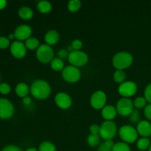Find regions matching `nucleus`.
I'll use <instances>...</instances> for the list:
<instances>
[{
	"mask_svg": "<svg viewBox=\"0 0 151 151\" xmlns=\"http://www.w3.org/2000/svg\"><path fill=\"white\" fill-rule=\"evenodd\" d=\"M30 93L32 97L38 100H44L50 97L51 86L44 80H36L31 85Z\"/></svg>",
	"mask_w": 151,
	"mask_h": 151,
	"instance_id": "obj_1",
	"label": "nucleus"
},
{
	"mask_svg": "<svg viewBox=\"0 0 151 151\" xmlns=\"http://www.w3.org/2000/svg\"><path fill=\"white\" fill-rule=\"evenodd\" d=\"M134 61V58L128 52H119L114 56L112 63L117 70H124L130 67Z\"/></svg>",
	"mask_w": 151,
	"mask_h": 151,
	"instance_id": "obj_2",
	"label": "nucleus"
},
{
	"mask_svg": "<svg viewBox=\"0 0 151 151\" xmlns=\"http://www.w3.org/2000/svg\"><path fill=\"white\" fill-rule=\"evenodd\" d=\"M138 132L137 128L131 125H123L119 130V136L121 139L127 144L135 142L138 139Z\"/></svg>",
	"mask_w": 151,
	"mask_h": 151,
	"instance_id": "obj_3",
	"label": "nucleus"
},
{
	"mask_svg": "<svg viewBox=\"0 0 151 151\" xmlns=\"http://www.w3.org/2000/svg\"><path fill=\"white\" fill-rule=\"evenodd\" d=\"M117 133V126L113 121H105L100 125V136L105 140H112Z\"/></svg>",
	"mask_w": 151,
	"mask_h": 151,
	"instance_id": "obj_4",
	"label": "nucleus"
},
{
	"mask_svg": "<svg viewBox=\"0 0 151 151\" xmlns=\"http://www.w3.org/2000/svg\"><path fill=\"white\" fill-rule=\"evenodd\" d=\"M36 57L41 63H51L54 58V51L48 44H41L36 50Z\"/></svg>",
	"mask_w": 151,
	"mask_h": 151,
	"instance_id": "obj_5",
	"label": "nucleus"
},
{
	"mask_svg": "<svg viewBox=\"0 0 151 151\" xmlns=\"http://www.w3.org/2000/svg\"><path fill=\"white\" fill-rule=\"evenodd\" d=\"M117 114L122 116H128L131 115L134 110V102L130 98L122 97L119 99L116 106Z\"/></svg>",
	"mask_w": 151,
	"mask_h": 151,
	"instance_id": "obj_6",
	"label": "nucleus"
},
{
	"mask_svg": "<svg viewBox=\"0 0 151 151\" xmlns=\"http://www.w3.org/2000/svg\"><path fill=\"white\" fill-rule=\"evenodd\" d=\"M68 60L72 66L75 67L83 66L88 63V57L84 52L82 51H73L69 53Z\"/></svg>",
	"mask_w": 151,
	"mask_h": 151,
	"instance_id": "obj_7",
	"label": "nucleus"
},
{
	"mask_svg": "<svg viewBox=\"0 0 151 151\" xmlns=\"http://www.w3.org/2000/svg\"><path fill=\"white\" fill-rule=\"evenodd\" d=\"M62 77L68 83H76L81 79V72L78 67L69 65L62 71Z\"/></svg>",
	"mask_w": 151,
	"mask_h": 151,
	"instance_id": "obj_8",
	"label": "nucleus"
},
{
	"mask_svg": "<svg viewBox=\"0 0 151 151\" xmlns=\"http://www.w3.org/2000/svg\"><path fill=\"white\" fill-rule=\"evenodd\" d=\"M14 106L11 101L6 98H0V119H7L14 114Z\"/></svg>",
	"mask_w": 151,
	"mask_h": 151,
	"instance_id": "obj_9",
	"label": "nucleus"
},
{
	"mask_svg": "<svg viewBox=\"0 0 151 151\" xmlns=\"http://www.w3.org/2000/svg\"><path fill=\"white\" fill-rule=\"evenodd\" d=\"M137 85L133 81H125L119 86L118 92L122 97L129 98L137 93Z\"/></svg>",
	"mask_w": 151,
	"mask_h": 151,
	"instance_id": "obj_10",
	"label": "nucleus"
},
{
	"mask_svg": "<svg viewBox=\"0 0 151 151\" xmlns=\"http://www.w3.org/2000/svg\"><path fill=\"white\" fill-rule=\"evenodd\" d=\"M107 97L104 91H97L93 93L90 99V104L94 109H103L106 106Z\"/></svg>",
	"mask_w": 151,
	"mask_h": 151,
	"instance_id": "obj_11",
	"label": "nucleus"
},
{
	"mask_svg": "<svg viewBox=\"0 0 151 151\" xmlns=\"http://www.w3.org/2000/svg\"><path fill=\"white\" fill-rule=\"evenodd\" d=\"M27 47L24 43L20 41H13L10 44V51L12 55L17 59L23 58L27 54Z\"/></svg>",
	"mask_w": 151,
	"mask_h": 151,
	"instance_id": "obj_12",
	"label": "nucleus"
},
{
	"mask_svg": "<svg viewBox=\"0 0 151 151\" xmlns=\"http://www.w3.org/2000/svg\"><path fill=\"white\" fill-rule=\"evenodd\" d=\"M55 102L58 107L64 110L69 109L72 104V98L66 92L58 93L55 97Z\"/></svg>",
	"mask_w": 151,
	"mask_h": 151,
	"instance_id": "obj_13",
	"label": "nucleus"
},
{
	"mask_svg": "<svg viewBox=\"0 0 151 151\" xmlns=\"http://www.w3.org/2000/svg\"><path fill=\"white\" fill-rule=\"evenodd\" d=\"M32 29L31 27L27 24H22L17 27L14 31L15 38L17 41H26L32 35Z\"/></svg>",
	"mask_w": 151,
	"mask_h": 151,
	"instance_id": "obj_14",
	"label": "nucleus"
},
{
	"mask_svg": "<svg viewBox=\"0 0 151 151\" xmlns=\"http://www.w3.org/2000/svg\"><path fill=\"white\" fill-rule=\"evenodd\" d=\"M137 131L142 137L148 138L151 136V123L147 120H142L137 124Z\"/></svg>",
	"mask_w": 151,
	"mask_h": 151,
	"instance_id": "obj_15",
	"label": "nucleus"
},
{
	"mask_svg": "<svg viewBox=\"0 0 151 151\" xmlns=\"http://www.w3.org/2000/svg\"><path fill=\"white\" fill-rule=\"evenodd\" d=\"M102 116L106 119V121H112L117 114V111L116 107L114 106H106L102 109Z\"/></svg>",
	"mask_w": 151,
	"mask_h": 151,
	"instance_id": "obj_16",
	"label": "nucleus"
},
{
	"mask_svg": "<svg viewBox=\"0 0 151 151\" xmlns=\"http://www.w3.org/2000/svg\"><path fill=\"white\" fill-rule=\"evenodd\" d=\"M59 39H60V35L55 29H50L48 32H46L44 35V41L47 43V44L50 46L57 44Z\"/></svg>",
	"mask_w": 151,
	"mask_h": 151,
	"instance_id": "obj_17",
	"label": "nucleus"
},
{
	"mask_svg": "<svg viewBox=\"0 0 151 151\" xmlns=\"http://www.w3.org/2000/svg\"><path fill=\"white\" fill-rule=\"evenodd\" d=\"M29 91H30V88L26 83H19L15 88V92L16 95L22 98L27 97Z\"/></svg>",
	"mask_w": 151,
	"mask_h": 151,
	"instance_id": "obj_18",
	"label": "nucleus"
},
{
	"mask_svg": "<svg viewBox=\"0 0 151 151\" xmlns=\"http://www.w3.org/2000/svg\"><path fill=\"white\" fill-rule=\"evenodd\" d=\"M19 16L23 20H29L33 16V11L32 9L27 6H23L18 11Z\"/></svg>",
	"mask_w": 151,
	"mask_h": 151,
	"instance_id": "obj_19",
	"label": "nucleus"
},
{
	"mask_svg": "<svg viewBox=\"0 0 151 151\" xmlns=\"http://www.w3.org/2000/svg\"><path fill=\"white\" fill-rule=\"evenodd\" d=\"M37 9L41 13H49L52 9V5L48 1H40L37 4Z\"/></svg>",
	"mask_w": 151,
	"mask_h": 151,
	"instance_id": "obj_20",
	"label": "nucleus"
},
{
	"mask_svg": "<svg viewBox=\"0 0 151 151\" xmlns=\"http://www.w3.org/2000/svg\"><path fill=\"white\" fill-rule=\"evenodd\" d=\"M150 145V139L147 137H142L137 142V147L140 150H145L149 149Z\"/></svg>",
	"mask_w": 151,
	"mask_h": 151,
	"instance_id": "obj_21",
	"label": "nucleus"
},
{
	"mask_svg": "<svg viewBox=\"0 0 151 151\" xmlns=\"http://www.w3.org/2000/svg\"><path fill=\"white\" fill-rule=\"evenodd\" d=\"M27 49L29 50H37L40 47V42L37 38L34 37H30L27 40L25 41L24 43Z\"/></svg>",
	"mask_w": 151,
	"mask_h": 151,
	"instance_id": "obj_22",
	"label": "nucleus"
},
{
	"mask_svg": "<svg viewBox=\"0 0 151 151\" xmlns=\"http://www.w3.org/2000/svg\"><path fill=\"white\" fill-rule=\"evenodd\" d=\"M50 66L53 70L56 72L63 71V69H64V62L61 59L55 58H53V60L51 61Z\"/></svg>",
	"mask_w": 151,
	"mask_h": 151,
	"instance_id": "obj_23",
	"label": "nucleus"
},
{
	"mask_svg": "<svg viewBox=\"0 0 151 151\" xmlns=\"http://www.w3.org/2000/svg\"><path fill=\"white\" fill-rule=\"evenodd\" d=\"M81 7V1L80 0H71L68 2L67 8L69 11L75 13L78 11Z\"/></svg>",
	"mask_w": 151,
	"mask_h": 151,
	"instance_id": "obj_24",
	"label": "nucleus"
},
{
	"mask_svg": "<svg viewBox=\"0 0 151 151\" xmlns=\"http://www.w3.org/2000/svg\"><path fill=\"white\" fill-rule=\"evenodd\" d=\"M38 151H57V150L55 145L51 142L44 141L39 145Z\"/></svg>",
	"mask_w": 151,
	"mask_h": 151,
	"instance_id": "obj_25",
	"label": "nucleus"
},
{
	"mask_svg": "<svg viewBox=\"0 0 151 151\" xmlns=\"http://www.w3.org/2000/svg\"><path fill=\"white\" fill-rule=\"evenodd\" d=\"M147 100L145 98V97H138L134 100V106L136 109H142L145 108L147 106Z\"/></svg>",
	"mask_w": 151,
	"mask_h": 151,
	"instance_id": "obj_26",
	"label": "nucleus"
},
{
	"mask_svg": "<svg viewBox=\"0 0 151 151\" xmlns=\"http://www.w3.org/2000/svg\"><path fill=\"white\" fill-rule=\"evenodd\" d=\"M126 78V75L123 70H117L114 73V80L117 83L121 84L122 83L125 82V80Z\"/></svg>",
	"mask_w": 151,
	"mask_h": 151,
	"instance_id": "obj_27",
	"label": "nucleus"
},
{
	"mask_svg": "<svg viewBox=\"0 0 151 151\" xmlns=\"http://www.w3.org/2000/svg\"><path fill=\"white\" fill-rule=\"evenodd\" d=\"M100 142V136L90 134L87 138V143L91 147H97Z\"/></svg>",
	"mask_w": 151,
	"mask_h": 151,
	"instance_id": "obj_28",
	"label": "nucleus"
},
{
	"mask_svg": "<svg viewBox=\"0 0 151 151\" xmlns=\"http://www.w3.org/2000/svg\"><path fill=\"white\" fill-rule=\"evenodd\" d=\"M112 151H131V147L127 143L120 142L114 145Z\"/></svg>",
	"mask_w": 151,
	"mask_h": 151,
	"instance_id": "obj_29",
	"label": "nucleus"
},
{
	"mask_svg": "<svg viewBox=\"0 0 151 151\" xmlns=\"http://www.w3.org/2000/svg\"><path fill=\"white\" fill-rule=\"evenodd\" d=\"M114 145V143L113 142L112 140H106L104 142L100 145L98 151H112Z\"/></svg>",
	"mask_w": 151,
	"mask_h": 151,
	"instance_id": "obj_30",
	"label": "nucleus"
},
{
	"mask_svg": "<svg viewBox=\"0 0 151 151\" xmlns=\"http://www.w3.org/2000/svg\"><path fill=\"white\" fill-rule=\"evenodd\" d=\"M130 121L132 123H137L140 122V113L138 109H134L132 113L130 115Z\"/></svg>",
	"mask_w": 151,
	"mask_h": 151,
	"instance_id": "obj_31",
	"label": "nucleus"
},
{
	"mask_svg": "<svg viewBox=\"0 0 151 151\" xmlns=\"http://www.w3.org/2000/svg\"><path fill=\"white\" fill-rule=\"evenodd\" d=\"M10 41L7 37L0 36V49L4 50L10 47Z\"/></svg>",
	"mask_w": 151,
	"mask_h": 151,
	"instance_id": "obj_32",
	"label": "nucleus"
},
{
	"mask_svg": "<svg viewBox=\"0 0 151 151\" xmlns=\"http://www.w3.org/2000/svg\"><path fill=\"white\" fill-rule=\"evenodd\" d=\"M11 91V87L7 83H0V93L1 94H8Z\"/></svg>",
	"mask_w": 151,
	"mask_h": 151,
	"instance_id": "obj_33",
	"label": "nucleus"
},
{
	"mask_svg": "<svg viewBox=\"0 0 151 151\" xmlns=\"http://www.w3.org/2000/svg\"><path fill=\"white\" fill-rule=\"evenodd\" d=\"M71 47H72L74 51H80L83 47V42L79 39H75L72 42Z\"/></svg>",
	"mask_w": 151,
	"mask_h": 151,
	"instance_id": "obj_34",
	"label": "nucleus"
},
{
	"mask_svg": "<svg viewBox=\"0 0 151 151\" xmlns=\"http://www.w3.org/2000/svg\"><path fill=\"white\" fill-rule=\"evenodd\" d=\"M144 94V97L146 99V100H147V102H148L150 104H151V83L145 87Z\"/></svg>",
	"mask_w": 151,
	"mask_h": 151,
	"instance_id": "obj_35",
	"label": "nucleus"
},
{
	"mask_svg": "<svg viewBox=\"0 0 151 151\" xmlns=\"http://www.w3.org/2000/svg\"><path fill=\"white\" fill-rule=\"evenodd\" d=\"M89 131L91 134H94V135H100V126H99L97 124H92L90 126Z\"/></svg>",
	"mask_w": 151,
	"mask_h": 151,
	"instance_id": "obj_36",
	"label": "nucleus"
},
{
	"mask_svg": "<svg viewBox=\"0 0 151 151\" xmlns=\"http://www.w3.org/2000/svg\"><path fill=\"white\" fill-rule=\"evenodd\" d=\"M69 52L67 51V50H64V49H62V50H60L58 52V58L61 59V60H63V59H68V57H69Z\"/></svg>",
	"mask_w": 151,
	"mask_h": 151,
	"instance_id": "obj_37",
	"label": "nucleus"
},
{
	"mask_svg": "<svg viewBox=\"0 0 151 151\" xmlns=\"http://www.w3.org/2000/svg\"><path fill=\"white\" fill-rule=\"evenodd\" d=\"M1 151H22V149L16 145H9L5 146Z\"/></svg>",
	"mask_w": 151,
	"mask_h": 151,
	"instance_id": "obj_38",
	"label": "nucleus"
},
{
	"mask_svg": "<svg viewBox=\"0 0 151 151\" xmlns=\"http://www.w3.org/2000/svg\"><path fill=\"white\" fill-rule=\"evenodd\" d=\"M144 114L145 117L151 121V104H147L144 109Z\"/></svg>",
	"mask_w": 151,
	"mask_h": 151,
	"instance_id": "obj_39",
	"label": "nucleus"
},
{
	"mask_svg": "<svg viewBox=\"0 0 151 151\" xmlns=\"http://www.w3.org/2000/svg\"><path fill=\"white\" fill-rule=\"evenodd\" d=\"M31 102H32V100H31V98L29 97H24V98H23V103L24 105H25V106H28V105H29L31 103Z\"/></svg>",
	"mask_w": 151,
	"mask_h": 151,
	"instance_id": "obj_40",
	"label": "nucleus"
},
{
	"mask_svg": "<svg viewBox=\"0 0 151 151\" xmlns=\"http://www.w3.org/2000/svg\"><path fill=\"white\" fill-rule=\"evenodd\" d=\"M7 1L6 0H0V10L5 8L6 6H7Z\"/></svg>",
	"mask_w": 151,
	"mask_h": 151,
	"instance_id": "obj_41",
	"label": "nucleus"
},
{
	"mask_svg": "<svg viewBox=\"0 0 151 151\" xmlns=\"http://www.w3.org/2000/svg\"><path fill=\"white\" fill-rule=\"evenodd\" d=\"M7 38H8V39L10 40H13V39H14V38H15V35H14V33H11V34H10V35H8V37H7Z\"/></svg>",
	"mask_w": 151,
	"mask_h": 151,
	"instance_id": "obj_42",
	"label": "nucleus"
},
{
	"mask_svg": "<svg viewBox=\"0 0 151 151\" xmlns=\"http://www.w3.org/2000/svg\"><path fill=\"white\" fill-rule=\"evenodd\" d=\"M25 151H38V150H37L36 148H35V147H29V148L27 149Z\"/></svg>",
	"mask_w": 151,
	"mask_h": 151,
	"instance_id": "obj_43",
	"label": "nucleus"
},
{
	"mask_svg": "<svg viewBox=\"0 0 151 151\" xmlns=\"http://www.w3.org/2000/svg\"><path fill=\"white\" fill-rule=\"evenodd\" d=\"M148 151H151V145H150V147H149V149H148Z\"/></svg>",
	"mask_w": 151,
	"mask_h": 151,
	"instance_id": "obj_44",
	"label": "nucleus"
},
{
	"mask_svg": "<svg viewBox=\"0 0 151 151\" xmlns=\"http://www.w3.org/2000/svg\"><path fill=\"white\" fill-rule=\"evenodd\" d=\"M0 80H1V76H0Z\"/></svg>",
	"mask_w": 151,
	"mask_h": 151,
	"instance_id": "obj_45",
	"label": "nucleus"
}]
</instances>
